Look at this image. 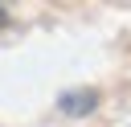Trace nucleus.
I'll return each instance as SVG.
<instances>
[{
    "mask_svg": "<svg viewBox=\"0 0 131 127\" xmlns=\"http://www.w3.org/2000/svg\"><path fill=\"white\" fill-rule=\"evenodd\" d=\"M57 107H61V115H90L94 107H98V90H90V86H82V90H66L61 98H57Z\"/></svg>",
    "mask_w": 131,
    "mask_h": 127,
    "instance_id": "obj_1",
    "label": "nucleus"
},
{
    "mask_svg": "<svg viewBox=\"0 0 131 127\" xmlns=\"http://www.w3.org/2000/svg\"><path fill=\"white\" fill-rule=\"evenodd\" d=\"M4 20H8V8H4V4H0V25H4Z\"/></svg>",
    "mask_w": 131,
    "mask_h": 127,
    "instance_id": "obj_2",
    "label": "nucleus"
}]
</instances>
